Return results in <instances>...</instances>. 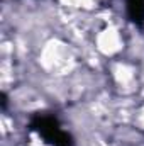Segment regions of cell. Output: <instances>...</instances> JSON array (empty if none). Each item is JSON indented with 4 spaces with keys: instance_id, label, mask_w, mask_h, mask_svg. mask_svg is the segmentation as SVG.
<instances>
[{
    "instance_id": "6da1fadb",
    "label": "cell",
    "mask_w": 144,
    "mask_h": 146,
    "mask_svg": "<svg viewBox=\"0 0 144 146\" xmlns=\"http://www.w3.org/2000/svg\"><path fill=\"white\" fill-rule=\"evenodd\" d=\"M31 129L53 146H73V138L59 127V122L54 115L37 114L31 122Z\"/></svg>"
},
{
    "instance_id": "7a4b0ae2",
    "label": "cell",
    "mask_w": 144,
    "mask_h": 146,
    "mask_svg": "<svg viewBox=\"0 0 144 146\" xmlns=\"http://www.w3.org/2000/svg\"><path fill=\"white\" fill-rule=\"evenodd\" d=\"M127 17L132 24L144 26V0H126Z\"/></svg>"
},
{
    "instance_id": "3957f363",
    "label": "cell",
    "mask_w": 144,
    "mask_h": 146,
    "mask_svg": "<svg viewBox=\"0 0 144 146\" xmlns=\"http://www.w3.org/2000/svg\"><path fill=\"white\" fill-rule=\"evenodd\" d=\"M5 107H7V95L2 94V109H5Z\"/></svg>"
}]
</instances>
